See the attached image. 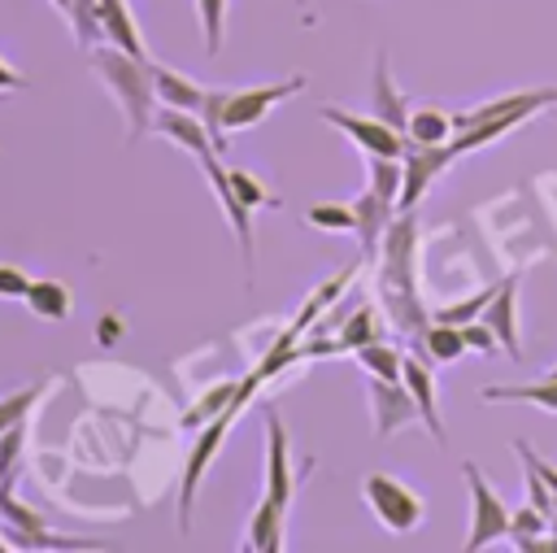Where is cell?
<instances>
[{
    "instance_id": "1f68e13d",
    "label": "cell",
    "mask_w": 557,
    "mask_h": 553,
    "mask_svg": "<svg viewBox=\"0 0 557 553\" xmlns=\"http://www.w3.org/2000/svg\"><path fill=\"white\" fill-rule=\"evenodd\" d=\"M231 174V187H235V196L248 205V209H278V196L257 179V174H248V170H226Z\"/></svg>"
},
{
    "instance_id": "603a6c76",
    "label": "cell",
    "mask_w": 557,
    "mask_h": 553,
    "mask_svg": "<svg viewBox=\"0 0 557 553\" xmlns=\"http://www.w3.org/2000/svg\"><path fill=\"white\" fill-rule=\"evenodd\" d=\"M26 305H30V314L44 318V322H65L70 309H74L70 287L57 283V279H30V287H26Z\"/></svg>"
},
{
    "instance_id": "d4e9b609",
    "label": "cell",
    "mask_w": 557,
    "mask_h": 553,
    "mask_svg": "<svg viewBox=\"0 0 557 553\" xmlns=\"http://www.w3.org/2000/svg\"><path fill=\"white\" fill-rule=\"evenodd\" d=\"M366 179H370V192H379L383 200H400V183H405V165L400 157H379V152H366Z\"/></svg>"
},
{
    "instance_id": "f35d334b",
    "label": "cell",
    "mask_w": 557,
    "mask_h": 553,
    "mask_svg": "<svg viewBox=\"0 0 557 553\" xmlns=\"http://www.w3.org/2000/svg\"><path fill=\"white\" fill-rule=\"evenodd\" d=\"M52 4H57V9H61V13H70V0H52Z\"/></svg>"
},
{
    "instance_id": "484cf974",
    "label": "cell",
    "mask_w": 557,
    "mask_h": 553,
    "mask_svg": "<svg viewBox=\"0 0 557 553\" xmlns=\"http://www.w3.org/2000/svg\"><path fill=\"white\" fill-rule=\"evenodd\" d=\"M357 366H361L366 374H374V379H400L405 357H400L392 344L370 340V344H361V348H357Z\"/></svg>"
},
{
    "instance_id": "cb8c5ba5",
    "label": "cell",
    "mask_w": 557,
    "mask_h": 553,
    "mask_svg": "<svg viewBox=\"0 0 557 553\" xmlns=\"http://www.w3.org/2000/svg\"><path fill=\"white\" fill-rule=\"evenodd\" d=\"M405 139L409 144H448L453 139V113H444V109H409Z\"/></svg>"
},
{
    "instance_id": "7a4b0ae2",
    "label": "cell",
    "mask_w": 557,
    "mask_h": 553,
    "mask_svg": "<svg viewBox=\"0 0 557 553\" xmlns=\"http://www.w3.org/2000/svg\"><path fill=\"white\" fill-rule=\"evenodd\" d=\"M91 65L100 74V83L109 87V96L117 100L122 118H126V139L139 144L152 131L157 118V78H152V61L148 57H131L122 48H91Z\"/></svg>"
},
{
    "instance_id": "d590c367",
    "label": "cell",
    "mask_w": 557,
    "mask_h": 553,
    "mask_svg": "<svg viewBox=\"0 0 557 553\" xmlns=\"http://www.w3.org/2000/svg\"><path fill=\"white\" fill-rule=\"evenodd\" d=\"M461 335H466V348H474V353H492V348L500 344V340H496V331H492L483 318H479V322H474V318H470V322H461Z\"/></svg>"
},
{
    "instance_id": "83f0119b",
    "label": "cell",
    "mask_w": 557,
    "mask_h": 553,
    "mask_svg": "<svg viewBox=\"0 0 557 553\" xmlns=\"http://www.w3.org/2000/svg\"><path fill=\"white\" fill-rule=\"evenodd\" d=\"M305 218H309V226H318V231L357 235V209H352V205H309Z\"/></svg>"
},
{
    "instance_id": "6da1fadb",
    "label": "cell",
    "mask_w": 557,
    "mask_h": 553,
    "mask_svg": "<svg viewBox=\"0 0 557 553\" xmlns=\"http://www.w3.org/2000/svg\"><path fill=\"white\" fill-rule=\"evenodd\" d=\"M413 239H418L413 213L405 209L400 218H392L383 248H379V300H383L392 327L405 335H418L431 322L418 300V283H413Z\"/></svg>"
},
{
    "instance_id": "4fadbf2b",
    "label": "cell",
    "mask_w": 557,
    "mask_h": 553,
    "mask_svg": "<svg viewBox=\"0 0 557 553\" xmlns=\"http://www.w3.org/2000/svg\"><path fill=\"white\" fill-rule=\"evenodd\" d=\"M152 131H157V135H165V139H174V144H183L191 157L218 152V148H213V135H209V126H205V118H200V113H191V109H178V105H157Z\"/></svg>"
},
{
    "instance_id": "9c48e42d",
    "label": "cell",
    "mask_w": 557,
    "mask_h": 553,
    "mask_svg": "<svg viewBox=\"0 0 557 553\" xmlns=\"http://www.w3.org/2000/svg\"><path fill=\"white\" fill-rule=\"evenodd\" d=\"M196 161H200V170H205V179H209V187H213V196H218V205H222V213H226V222H231V235H235L239 257H244V274H252V209L235 196L231 174H226V165H222L213 152H205V157H196Z\"/></svg>"
},
{
    "instance_id": "ba28073f",
    "label": "cell",
    "mask_w": 557,
    "mask_h": 553,
    "mask_svg": "<svg viewBox=\"0 0 557 553\" xmlns=\"http://www.w3.org/2000/svg\"><path fill=\"white\" fill-rule=\"evenodd\" d=\"M453 161H457V157H453L448 144H409V139H405V152H400L405 183H400V200H396V209H413V205L426 196V187H431Z\"/></svg>"
},
{
    "instance_id": "52a82bcc",
    "label": "cell",
    "mask_w": 557,
    "mask_h": 553,
    "mask_svg": "<svg viewBox=\"0 0 557 553\" xmlns=\"http://www.w3.org/2000/svg\"><path fill=\"white\" fill-rule=\"evenodd\" d=\"M322 118L331 126H339L361 152H379V157H400L405 152V135L396 126H387L383 118H374V113L366 118V113H352L344 105H322Z\"/></svg>"
},
{
    "instance_id": "836d02e7",
    "label": "cell",
    "mask_w": 557,
    "mask_h": 553,
    "mask_svg": "<svg viewBox=\"0 0 557 553\" xmlns=\"http://www.w3.org/2000/svg\"><path fill=\"white\" fill-rule=\"evenodd\" d=\"M200 9V30H205V52L213 57L222 48V30H226V0H196Z\"/></svg>"
},
{
    "instance_id": "e0dca14e",
    "label": "cell",
    "mask_w": 557,
    "mask_h": 553,
    "mask_svg": "<svg viewBox=\"0 0 557 553\" xmlns=\"http://www.w3.org/2000/svg\"><path fill=\"white\" fill-rule=\"evenodd\" d=\"M413 353L422 357V361H435V366H448V361H457L461 353H466V335H461V327L457 322H426L418 335H413Z\"/></svg>"
},
{
    "instance_id": "4316f807",
    "label": "cell",
    "mask_w": 557,
    "mask_h": 553,
    "mask_svg": "<svg viewBox=\"0 0 557 553\" xmlns=\"http://www.w3.org/2000/svg\"><path fill=\"white\" fill-rule=\"evenodd\" d=\"M70 26H74V39L78 48H96L104 39V26H100V0H70Z\"/></svg>"
},
{
    "instance_id": "ac0fdd59",
    "label": "cell",
    "mask_w": 557,
    "mask_h": 553,
    "mask_svg": "<svg viewBox=\"0 0 557 553\" xmlns=\"http://www.w3.org/2000/svg\"><path fill=\"white\" fill-rule=\"evenodd\" d=\"M483 401H492V405H540V409L557 414V374L535 379V383H492V388H483Z\"/></svg>"
},
{
    "instance_id": "5bb4252c",
    "label": "cell",
    "mask_w": 557,
    "mask_h": 553,
    "mask_svg": "<svg viewBox=\"0 0 557 553\" xmlns=\"http://www.w3.org/2000/svg\"><path fill=\"white\" fill-rule=\"evenodd\" d=\"M352 209H357V239H361V261H379V248H383V235H387V226H392V218H396V205L392 200H383L379 192H361L357 200H352Z\"/></svg>"
},
{
    "instance_id": "8d00e7d4",
    "label": "cell",
    "mask_w": 557,
    "mask_h": 553,
    "mask_svg": "<svg viewBox=\"0 0 557 553\" xmlns=\"http://www.w3.org/2000/svg\"><path fill=\"white\" fill-rule=\"evenodd\" d=\"M26 287H30V279H26L17 266H0V296H9V300H26Z\"/></svg>"
},
{
    "instance_id": "d6a6232c",
    "label": "cell",
    "mask_w": 557,
    "mask_h": 553,
    "mask_svg": "<svg viewBox=\"0 0 557 553\" xmlns=\"http://www.w3.org/2000/svg\"><path fill=\"white\" fill-rule=\"evenodd\" d=\"M370 340H383V331H379V314L374 309H357L348 322H344V331H339V348H361V344H370Z\"/></svg>"
},
{
    "instance_id": "8992f818",
    "label": "cell",
    "mask_w": 557,
    "mask_h": 553,
    "mask_svg": "<svg viewBox=\"0 0 557 553\" xmlns=\"http://www.w3.org/2000/svg\"><path fill=\"white\" fill-rule=\"evenodd\" d=\"M461 479H466V492H470V536H466V553H479L487 549L492 540L509 536V505L500 501V492L483 479V470L474 462L461 466Z\"/></svg>"
},
{
    "instance_id": "30bf717a",
    "label": "cell",
    "mask_w": 557,
    "mask_h": 553,
    "mask_svg": "<svg viewBox=\"0 0 557 553\" xmlns=\"http://www.w3.org/2000/svg\"><path fill=\"white\" fill-rule=\"evenodd\" d=\"M366 396H370V427L379 440H387L392 431H400L405 422L418 418V401L405 388V379H374L366 374Z\"/></svg>"
},
{
    "instance_id": "d6986e66",
    "label": "cell",
    "mask_w": 557,
    "mask_h": 553,
    "mask_svg": "<svg viewBox=\"0 0 557 553\" xmlns=\"http://www.w3.org/2000/svg\"><path fill=\"white\" fill-rule=\"evenodd\" d=\"M370 113H374V118H383L387 126H396L400 135H405V126H409V105H405V96L392 87L387 52H379V57H374V100H370Z\"/></svg>"
},
{
    "instance_id": "e575fe53",
    "label": "cell",
    "mask_w": 557,
    "mask_h": 553,
    "mask_svg": "<svg viewBox=\"0 0 557 553\" xmlns=\"http://www.w3.org/2000/svg\"><path fill=\"white\" fill-rule=\"evenodd\" d=\"M492 292L496 287H483V292H474V296H466V300H457V305H444V309H435V322H470V318H479L483 309H487V300H492Z\"/></svg>"
},
{
    "instance_id": "2e32d148",
    "label": "cell",
    "mask_w": 557,
    "mask_h": 553,
    "mask_svg": "<svg viewBox=\"0 0 557 553\" xmlns=\"http://www.w3.org/2000/svg\"><path fill=\"white\" fill-rule=\"evenodd\" d=\"M400 379H405V388L413 392V401H418V418L426 422V431L444 444V418H440V392H435V374H431V361H422L418 353H409L405 357V366H400Z\"/></svg>"
},
{
    "instance_id": "ffe728a7",
    "label": "cell",
    "mask_w": 557,
    "mask_h": 553,
    "mask_svg": "<svg viewBox=\"0 0 557 553\" xmlns=\"http://www.w3.org/2000/svg\"><path fill=\"white\" fill-rule=\"evenodd\" d=\"M100 26H104V39L131 57H148L144 52V35L131 17V4L126 0H100Z\"/></svg>"
},
{
    "instance_id": "74e56055",
    "label": "cell",
    "mask_w": 557,
    "mask_h": 553,
    "mask_svg": "<svg viewBox=\"0 0 557 553\" xmlns=\"http://www.w3.org/2000/svg\"><path fill=\"white\" fill-rule=\"evenodd\" d=\"M17 87H26V78H22L17 70H9V65L0 61V91H17Z\"/></svg>"
},
{
    "instance_id": "8fae6325",
    "label": "cell",
    "mask_w": 557,
    "mask_h": 553,
    "mask_svg": "<svg viewBox=\"0 0 557 553\" xmlns=\"http://www.w3.org/2000/svg\"><path fill=\"white\" fill-rule=\"evenodd\" d=\"M0 518L13 527V549H104L100 540H70V536H52L44 527L39 514H30L26 505L13 501V492H0Z\"/></svg>"
},
{
    "instance_id": "277c9868",
    "label": "cell",
    "mask_w": 557,
    "mask_h": 553,
    "mask_svg": "<svg viewBox=\"0 0 557 553\" xmlns=\"http://www.w3.org/2000/svg\"><path fill=\"white\" fill-rule=\"evenodd\" d=\"M261 383H265V374H261V370H252V374L239 383V396H235L218 418H209V422H205V431H200V440L191 444V457H187V470H183V483H178V531H187V527H191V501H196V488H200V479H205V470H209L213 453L222 448V440H226V431H231L235 414L248 405V396H252Z\"/></svg>"
},
{
    "instance_id": "3957f363",
    "label": "cell",
    "mask_w": 557,
    "mask_h": 553,
    "mask_svg": "<svg viewBox=\"0 0 557 553\" xmlns=\"http://www.w3.org/2000/svg\"><path fill=\"white\" fill-rule=\"evenodd\" d=\"M305 87V78H283V83H261V87H205V105H200V118L213 135V148L222 152L226 139L235 131H248L257 126L261 118H270L274 105H283L287 96H296Z\"/></svg>"
},
{
    "instance_id": "9a60e30c",
    "label": "cell",
    "mask_w": 557,
    "mask_h": 553,
    "mask_svg": "<svg viewBox=\"0 0 557 553\" xmlns=\"http://www.w3.org/2000/svg\"><path fill=\"white\" fill-rule=\"evenodd\" d=\"M483 322L496 331L500 348L518 361L522 357V344H518V274H509L505 283H496V292H492V300L483 309Z\"/></svg>"
},
{
    "instance_id": "7402d4cb",
    "label": "cell",
    "mask_w": 557,
    "mask_h": 553,
    "mask_svg": "<svg viewBox=\"0 0 557 553\" xmlns=\"http://www.w3.org/2000/svg\"><path fill=\"white\" fill-rule=\"evenodd\" d=\"M152 78H157V100H161V105H178V109L200 113V105H205V87H200L196 78L178 74L174 65H152Z\"/></svg>"
},
{
    "instance_id": "5b68a950",
    "label": "cell",
    "mask_w": 557,
    "mask_h": 553,
    "mask_svg": "<svg viewBox=\"0 0 557 553\" xmlns=\"http://www.w3.org/2000/svg\"><path fill=\"white\" fill-rule=\"evenodd\" d=\"M361 496H366L370 514H374L392 536H409V531H418V523H422V514H426L422 496H418L409 483L392 479V475H366Z\"/></svg>"
},
{
    "instance_id": "ab89813d",
    "label": "cell",
    "mask_w": 557,
    "mask_h": 553,
    "mask_svg": "<svg viewBox=\"0 0 557 553\" xmlns=\"http://www.w3.org/2000/svg\"><path fill=\"white\" fill-rule=\"evenodd\" d=\"M548 374H557V366H553V370H548Z\"/></svg>"
},
{
    "instance_id": "f1b7e54d",
    "label": "cell",
    "mask_w": 557,
    "mask_h": 553,
    "mask_svg": "<svg viewBox=\"0 0 557 553\" xmlns=\"http://www.w3.org/2000/svg\"><path fill=\"white\" fill-rule=\"evenodd\" d=\"M235 396H239V383H213V388L205 392V401H200V405H191V409L183 414V427H205V422H209V418H218Z\"/></svg>"
},
{
    "instance_id": "f546056e",
    "label": "cell",
    "mask_w": 557,
    "mask_h": 553,
    "mask_svg": "<svg viewBox=\"0 0 557 553\" xmlns=\"http://www.w3.org/2000/svg\"><path fill=\"white\" fill-rule=\"evenodd\" d=\"M22 444H26V422L0 431V492H13V479H17V457H22Z\"/></svg>"
},
{
    "instance_id": "7c38bea8",
    "label": "cell",
    "mask_w": 557,
    "mask_h": 553,
    "mask_svg": "<svg viewBox=\"0 0 557 553\" xmlns=\"http://www.w3.org/2000/svg\"><path fill=\"white\" fill-rule=\"evenodd\" d=\"M265 431H270V444H265V496L287 509L296 483H292V457H287V427H283L274 405H265Z\"/></svg>"
},
{
    "instance_id": "4dcf8cb0",
    "label": "cell",
    "mask_w": 557,
    "mask_h": 553,
    "mask_svg": "<svg viewBox=\"0 0 557 553\" xmlns=\"http://www.w3.org/2000/svg\"><path fill=\"white\" fill-rule=\"evenodd\" d=\"M44 396V383H30V388H17V392H9V396H0V431H9V427H17V422H26V414L35 409V401Z\"/></svg>"
},
{
    "instance_id": "44dd1931",
    "label": "cell",
    "mask_w": 557,
    "mask_h": 553,
    "mask_svg": "<svg viewBox=\"0 0 557 553\" xmlns=\"http://www.w3.org/2000/svg\"><path fill=\"white\" fill-rule=\"evenodd\" d=\"M283 505H274L270 496L252 509V518H248V540H244V549H252V553H278L283 549Z\"/></svg>"
}]
</instances>
